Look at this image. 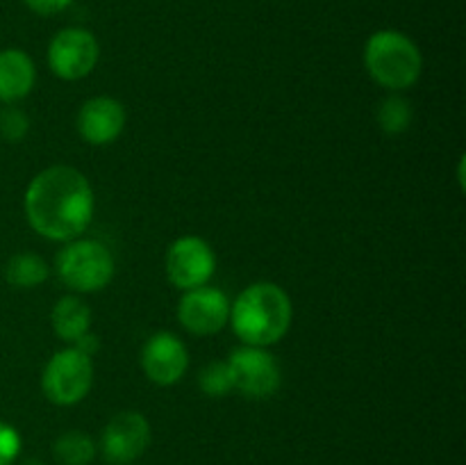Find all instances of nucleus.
Masks as SVG:
<instances>
[{"label": "nucleus", "mask_w": 466, "mask_h": 465, "mask_svg": "<svg viewBox=\"0 0 466 465\" xmlns=\"http://www.w3.org/2000/svg\"><path fill=\"white\" fill-rule=\"evenodd\" d=\"M32 231L53 242L82 237L94 219L96 199L89 178L76 167L55 164L36 173L23 196Z\"/></svg>", "instance_id": "f257e3e1"}, {"label": "nucleus", "mask_w": 466, "mask_h": 465, "mask_svg": "<svg viewBox=\"0 0 466 465\" xmlns=\"http://www.w3.org/2000/svg\"><path fill=\"white\" fill-rule=\"evenodd\" d=\"M294 305L285 287L259 281L237 294L230 305V326L244 345L273 346L289 333Z\"/></svg>", "instance_id": "f03ea898"}, {"label": "nucleus", "mask_w": 466, "mask_h": 465, "mask_svg": "<svg viewBox=\"0 0 466 465\" xmlns=\"http://www.w3.org/2000/svg\"><path fill=\"white\" fill-rule=\"evenodd\" d=\"M364 68L376 85L391 94H400L421 78V48L405 32L378 30L364 44Z\"/></svg>", "instance_id": "7ed1b4c3"}, {"label": "nucleus", "mask_w": 466, "mask_h": 465, "mask_svg": "<svg viewBox=\"0 0 466 465\" xmlns=\"http://www.w3.org/2000/svg\"><path fill=\"white\" fill-rule=\"evenodd\" d=\"M55 272L68 290L77 294H91L112 283L116 263H114L112 251L103 242L91 240V237H76L71 242H64V249L55 260Z\"/></svg>", "instance_id": "20e7f679"}, {"label": "nucleus", "mask_w": 466, "mask_h": 465, "mask_svg": "<svg viewBox=\"0 0 466 465\" xmlns=\"http://www.w3.org/2000/svg\"><path fill=\"white\" fill-rule=\"evenodd\" d=\"M94 386V363L76 346L59 349L41 372V392L55 406H76Z\"/></svg>", "instance_id": "39448f33"}, {"label": "nucleus", "mask_w": 466, "mask_h": 465, "mask_svg": "<svg viewBox=\"0 0 466 465\" xmlns=\"http://www.w3.org/2000/svg\"><path fill=\"white\" fill-rule=\"evenodd\" d=\"M232 386L250 399H268L282 386V369L276 356L267 346L244 345L228 358Z\"/></svg>", "instance_id": "423d86ee"}, {"label": "nucleus", "mask_w": 466, "mask_h": 465, "mask_svg": "<svg viewBox=\"0 0 466 465\" xmlns=\"http://www.w3.org/2000/svg\"><path fill=\"white\" fill-rule=\"evenodd\" d=\"M48 67L59 80L76 82L89 76L100 59V44L85 27H64L48 44Z\"/></svg>", "instance_id": "0eeeda50"}, {"label": "nucleus", "mask_w": 466, "mask_h": 465, "mask_svg": "<svg viewBox=\"0 0 466 465\" xmlns=\"http://www.w3.org/2000/svg\"><path fill=\"white\" fill-rule=\"evenodd\" d=\"M217 272V253L198 235H182L167 251V276L180 292L203 287Z\"/></svg>", "instance_id": "6e6552de"}, {"label": "nucleus", "mask_w": 466, "mask_h": 465, "mask_svg": "<svg viewBox=\"0 0 466 465\" xmlns=\"http://www.w3.org/2000/svg\"><path fill=\"white\" fill-rule=\"evenodd\" d=\"M153 440L150 422L139 410L116 413L100 433L98 450L112 465H130L146 454Z\"/></svg>", "instance_id": "1a4fd4ad"}, {"label": "nucleus", "mask_w": 466, "mask_h": 465, "mask_svg": "<svg viewBox=\"0 0 466 465\" xmlns=\"http://www.w3.org/2000/svg\"><path fill=\"white\" fill-rule=\"evenodd\" d=\"M232 301L218 287H194L182 292L177 304V319L191 336H217L230 324Z\"/></svg>", "instance_id": "9d476101"}, {"label": "nucleus", "mask_w": 466, "mask_h": 465, "mask_svg": "<svg viewBox=\"0 0 466 465\" xmlns=\"http://www.w3.org/2000/svg\"><path fill=\"white\" fill-rule=\"evenodd\" d=\"M141 369L155 386H176L189 369V349L176 333H153L141 349Z\"/></svg>", "instance_id": "9b49d317"}, {"label": "nucleus", "mask_w": 466, "mask_h": 465, "mask_svg": "<svg viewBox=\"0 0 466 465\" xmlns=\"http://www.w3.org/2000/svg\"><path fill=\"white\" fill-rule=\"evenodd\" d=\"M127 114L121 100L112 96H94L77 109V135L91 146L114 144L126 130Z\"/></svg>", "instance_id": "f8f14e48"}, {"label": "nucleus", "mask_w": 466, "mask_h": 465, "mask_svg": "<svg viewBox=\"0 0 466 465\" xmlns=\"http://www.w3.org/2000/svg\"><path fill=\"white\" fill-rule=\"evenodd\" d=\"M36 82V67L21 48L0 50V103L14 105L25 98Z\"/></svg>", "instance_id": "ddd939ff"}, {"label": "nucleus", "mask_w": 466, "mask_h": 465, "mask_svg": "<svg viewBox=\"0 0 466 465\" xmlns=\"http://www.w3.org/2000/svg\"><path fill=\"white\" fill-rule=\"evenodd\" d=\"M50 324H53L57 337L73 345L77 337L91 331V310L80 296L66 294L55 304L53 313H50Z\"/></svg>", "instance_id": "4468645a"}, {"label": "nucleus", "mask_w": 466, "mask_h": 465, "mask_svg": "<svg viewBox=\"0 0 466 465\" xmlns=\"http://www.w3.org/2000/svg\"><path fill=\"white\" fill-rule=\"evenodd\" d=\"M48 274V263L30 251L14 253L5 264V281L16 290H35V287L44 285Z\"/></svg>", "instance_id": "2eb2a0df"}, {"label": "nucleus", "mask_w": 466, "mask_h": 465, "mask_svg": "<svg viewBox=\"0 0 466 465\" xmlns=\"http://www.w3.org/2000/svg\"><path fill=\"white\" fill-rule=\"evenodd\" d=\"M98 454V445L85 431H66L53 442V456L59 465H91Z\"/></svg>", "instance_id": "dca6fc26"}, {"label": "nucleus", "mask_w": 466, "mask_h": 465, "mask_svg": "<svg viewBox=\"0 0 466 465\" xmlns=\"http://www.w3.org/2000/svg\"><path fill=\"white\" fill-rule=\"evenodd\" d=\"M412 105L405 96L400 94H390L378 108L376 119L378 126L382 128V132L387 135H400V132L408 130L412 126Z\"/></svg>", "instance_id": "f3484780"}, {"label": "nucleus", "mask_w": 466, "mask_h": 465, "mask_svg": "<svg viewBox=\"0 0 466 465\" xmlns=\"http://www.w3.org/2000/svg\"><path fill=\"white\" fill-rule=\"evenodd\" d=\"M198 386L205 395L214 397V399H221L228 392L235 390L228 360H212V363L205 365L198 374Z\"/></svg>", "instance_id": "a211bd4d"}, {"label": "nucleus", "mask_w": 466, "mask_h": 465, "mask_svg": "<svg viewBox=\"0 0 466 465\" xmlns=\"http://www.w3.org/2000/svg\"><path fill=\"white\" fill-rule=\"evenodd\" d=\"M27 132H30V117L16 103L5 105L0 109V137L7 144H18L25 140Z\"/></svg>", "instance_id": "6ab92c4d"}, {"label": "nucleus", "mask_w": 466, "mask_h": 465, "mask_svg": "<svg viewBox=\"0 0 466 465\" xmlns=\"http://www.w3.org/2000/svg\"><path fill=\"white\" fill-rule=\"evenodd\" d=\"M21 433L7 422H0V465H14L21 454Z\"/></svg>", "instance_id": "aec40b11"}, {"label": "nucleus", "mask_w": 466, "mask_h": 465, "mask_svg": "<svg viewBox=\"0 0 466 465\" xmlns=\"http://www.w3.org/2000/svg\"><path fill=\"white\" fill-rule=\"evenodd\" d=\"M30 12L39 14V16H57L64 9L71 7L73 0H23Z\"/></svg>", "instance_id": "412c9836"}, {"label": "nucleus", "mask_w": 466, "mask_h": 465, "mask_svg": "<svg viewBox=\"0 0 466 465\" xmlns=\"http://www.w3.org/2000/svg\"><path fill=\"white\" fill-rule=\"evenodd\" d=\"M73 346H76L77 351H82V354L89 356V358H91V356H94L96 351L100 349V340H98V336H96V333L89 331V333H85L82 337H77V340L73 342Z\"/></svg>", "instance_id": "4be33fe9"}]
</instances>
